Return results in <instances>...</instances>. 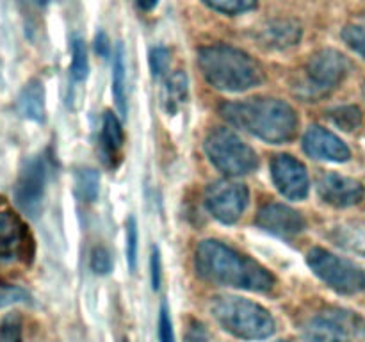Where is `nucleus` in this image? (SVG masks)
<instances>
[{
	"label": "nucleus",
	"instance_id": "obj_1",
	"mask_svg": "<svg viewBox=\"0 0 365 342\" xmlns=\"http://www.w3.org/2000/svg\"><path fill=\"white\" fill-rule=\"evenodd\" d=\"M195 266L200 278L223 287L267 292L274 285V276L266 267L220 241L200 242Z\"/></svg>",
	"mask_w": 365,
	"mask_h": 342
},
{
	"label": "nucleus",
	"instance_id": "obj_2",
	"mask_svg": "<svg viewBox=\"0 0 365 342\" xmlns=\"http://www.w3.org/2000/svg\"><path fill=\"white\" fill-rule=\"evenodd\" d=\"M220 113L230 125L271 145H284L298 134V114L284 100L250 98L228 102L221 105Z\"/></svg>",
	"mask_w": 365,
	"mask_h": 342
},
{
	"label": "nucleus",
	"instance_id": "obj_3",
	"mask_svg": "<svg viewBox=\"0 0 365 342\" xmlns=\"http://www.w3.org/2000/svg\"><path fill=\"white\" fill-rule=\"evenodd\" d=\"M203 77L220 91L241 93L262 84L264 71L252 57L230 45H210L198 50Z\"/></svg>",
	"mask_w": 365,
	"mask_h": 342
},
{
	"label": "nucleus",
	"instance_id": "obj_4",
	"mask_svg": "<svg viewBox=\"0 0 365 342\" xmlns=\"http://www.w3.org/2000/svg\"><path fill=\"white\" fill-rule=\"evenodd\" d=\"M212 317L223 330L242 341H264L274 333L273 316L259 303L237 296H217L210 301Z\"/></svg>",
	"mask_w": 365,
	"mask_h": 342
},
{
	"label": "nucleus",
	"instance_id": "obj_5",
	"mask_svg": "<svg viewBox=\"0 0 365 342\" xmlns=\"http://www.w3.org/2000/svg\"><path fill=\"white\" fill-rule=\"evenodd\" d=\"M205 153L227 177H241L259 166L255 150L228 128H216L207 135Z\"/></svg>",
	"mask_w": 365,
	"mask_h": 342
},
{
	"label": "nucleus",
	"instance_id": "obj_6",
	"mask_svg": "<svg viewBox=\"0 0 365 342\" xmlns=\"http://www.w3.org/2000/svg\"><path fill=\"white\" fill-rule=\"evenodd\" d=\"M307 264L317 278L342 294H355L365 289V271L349 260L323 248L310 249Z\"/></svg>",
	"mask_w": 365,
	"mask_h": 342
},
{
	"label": "nucleus",
	"instance_id": "obj_7",
	"mask_svg": "<svg viewBox=\"0 0 365 342\" xmlns=\"http://www.w3.org/2000/svg\"><path fill=\"white\" fill-rule=\"evenodd\" d=\"M34 256V239L18 214L0 212V266L29 264Z\"/></svg>",
	"mask_w": 365,
	"mask_h": 342
},
{
	"label": "nucleus",
	"instance_id": "obj_8",
	"mask_svg": "<svg viewBox=\"0 0 365 342\" xmlns=\"http://www.w3.org/2000/svg\"><path fill=\"white\" fill-rule=\"evenodd\" d=\"M250 203V192L245 184L232 180H217L205 191V205L209 212L223 224H234L241 219Z\"/></svg>",
	"mask_w": 365,
	"mask_h": 342
},
{
	"label": "nucleus",
	"instance_id": "obj_9",
	"mask_svg": "<svg viewBox=\"0 0 365 342\" xmlns=\"http://www.w3.org/2000/svg\"><path fill=\"white\" fill-rule=\"evenodd\" d=\"M349 71V61L334 48H323L314 53L307 63L309 95L317 98L330 89L337 88Z\"/></svg>",
	"mask_w": 365,
	"mask_h": 342
},
{
	"label": "nucleus",
	"instance_id": "obj_10",
	"mask_svg": "<svg viewBox=\"0 0 365 342\" xmlns=\"http://www.w3.org/2000/svg\"><path fill=\"white\" fill-rule=\"evenodd\" d=\"M359 323L355 314L328 310L303 324V337L307 342H351V335L362 330Z\"/></svg>",
	"mask_w": 365,
	"mask_h": 342
},
{
	"label": "nucleus",
	"instance_id": "obj_11",
	"mask_svg": "<svg viewBox=\"0 0 365 342\" xmlns=\"http://www.w3.org/2000/svg\"><path fill=\"white\" fill-rule=\"evenodd\" d=\"M46 187V164L43 157H32L21 167L13 196L18 209L27 216H38Z\"/></svg>",
	"mask_w": 365,
	"mask_h": 342
},
{
	"label": "nucleus",
	"instance_id": "obj_12",
	"mask_svg": "<svg viewBox=\"0 0 365 342\" xmlns=\"http://www.w3.org/2000/svg\"><path fill=\"white\" fill-rule=\"evenodd\" d=\"M271 178L280 195L289 200L307 198L310 189L307 167L291 155H277L271 160Z\"/></svg>",
	"mask_w": 365,
	"mask_h": 342
},
{
	"label": "nucleus",
	"instance_id": "obj_13",
	"mask_svg": "<svg viewBox=\"0 0 365 342\" xmlns=\"http://www.w3.org/2000/svg\"><path fill=\"white\" fill-rule=\"evenodd\" d=\"M257 227L277 237H294L305 230V217L284 203H267L255 217Z\"/></svg>",
	"mask_w": 365,
	"mask_h": 342
},
{
	"label": "nucleus",
	"instance_id": "obj_14",
	"mask_svg": "<svg viewBox=\"0 0 365 342\" xmlns=\"http://www.w3.org/2000/svg\"><path fill=\"white\" fill-rule=\"evenodd\" d=\"M303 150L309 157L330 162H346L351 157L348 145L328 128L314 125L303 135Z\"/></svg>",
	"mask_w": 365,
	"mask_h": 342
},
{
	"label": "nucleus",
	"instance_id": "obj_15",
	"mask_svg": "<svg viewBox=\"0 0 365 342\" xmlns=\"http://www.w3.org/2000/svg\"><path fill=\"white\" fill-rule=\"evenodd\" d=\"M317 192L324 203L339 209L356 205L365 196L364 185L359 180L337 173L323 175L317 182Z\"/></svg>",
	"mask_w": 365,
	"mask_h": 342
},
{
	"label": "nucleus",
	"instance_id": "obj_16",
	"mask_svg": "<svg viewBox=\"0 0 365 342\" xmlns=\"http://www.w3.org/2000/svg\"><path fill=\"white\" fill-rule=\"evenodd\" d=\"M125 134L121 121L110 110L103 114L102 130H100V155L107 167H116L121 162V153H123Z\"/></svg>",
	"mask_w": 365,
	"mask_h": 342
},
{
	"label": "nucleus",
	"instance_id": "obj_17",
	"mask_svg": "<svg viewBox=\"0 0 365 342\" xmlns=\"http://www.w3.org/2000/svg\"><path fill=\"white\" fill-rule=\"evenodd\" d=\"M257 39L267 50H287L302 39V27L291 20H274L257 32Z\"/></svg>",
	"mask_w": 365,
	"mask_h": 342
},
{
	"label": "nucleus",
	"instance_id": "obj_18",
	"mask_svg": "<svg viewBox=\"0 0 365 342\" xmlns=\"http://www.w3.org/2000/svg\"><path fill=\"white\" fill-rule=\"evenodd\" d=\"M18 113L25 118V120L36 121L41 123L45 120V86L38 78H32L18 95Z\"/></svg>",
	"mask_w": 365,
	"mask_h": 342
},
{
	"label": "nucleus",
	"instance_id": "obj_19",
	"mask_svg": "<svg viewBox=\"0 0 365 342\" xmlns=\"http://www.w3.org/2000/svg\"><path fill=\"white\" fill-rule=\"evenodd\" d=\"M113 95L121 116H127V66L121 43H118L113 56Z\"/></svg>",
	"mask_w": 365,
	"mask_h": 342
},
{
	"label": "nucleus",
	"instance_id": "obj_20",
	"mask_svg": "<svg viewBox=\"0 0 365 342\" xmlns=\"http://www.w3.org/2000/svg\"><path fill=\"white\" fill-rule=\"evenodd\" d=\"M189 95L187 75L184 71H177L166 81L163 89V107L168 114H175L185 103Z\"/></svg>",
	"mask_w": 365,
	"mask_h": 342
},
{
	"label": "nucleus",
	"instance_id": "obj_21",
	"mask_svg": "<svg viewBox=\"0 0 365 342\" xmlns=\"http://www.w3.org/2000/svg\"><path fill=\"white\" fill-rule=\"evenodd\" d=\"M331 239L346 252L365 256V230L355 224H341L331 232Z\"/></svg>",
	"mask_w": 365,
	"mask_h": 342
},
{
	"label": "nucleus",
	"instance_id": "obj_22",
	"mask_svg": "<svg viewBox=\"0 0 365 342\" xmlns=\"http://www.w3.org/2000/svg\"><path fill=\"white\" fill-rule=\"evenodd\" d=\"M75 185H77V192L84 202L93 203L98 198L100 192V175L98 171L93 167H84V170L77 171V178H75Z\"/></svg>",
	"mask_w": 365,
	"mask_h": 342
},
{
	"label": "nucleus",
	"instance_id": "obj_23",
	"mask_svg": "<svg viewBox=\"0 0 365 342\" xmlns=\"http://www.w3.org/2000/svg\"><path fill=\"white\" fill-rule=\"evenodd\" d=\"M328 118H330L331 123H334L335 127L341 128V130L351 132L355 130V128H359L360 123H362V110L356 105H342L330 110V113H328Z\"/></svg>",
	"mask_w": 365,
	"mask_h": 342
},
{
	"label": "nucleus",
	"instance_id": "obj_24",
	"mask_svg": "<svg viewBox=\"0 0 365 342\" xmlns=\"http://www.w3.org/2000/svg\"><path fill=\"white\" fill-rule=\"evenodd\" d=\"M70 73L73 81L82 82L86 81L89 73V61H88V50H86L84 41L81 38H73L71 41V66Z\"/></svg>",
	"mask_w": 365,
	"mask_h": 342
},
{
	"label": "nucleus",
	"instance_id": "obj_25",
	"mask_svg": "<svg viewBox=\"0 0 365 342\" xmlns=\"http://www.w3.org/2000/svg\"><path fill=\"white\" fill-rule=\"evenodd\" d=\"M202 2L207 4L210 9L228 16H237L257 7V0H202Z\"/></svg>",
	"mask_w": 365,
	"mask_h": 342
},
{
	"label": "nucleus",
	"instance_id": "obj_26",
	"mask_svg": "<svg viewBox=\"0 0 365 342\" xmlns=\"http://www.w3.org/2000/svg\"><path fill=\"white\" fill-rule=\"evenodd\" d=\"M0 342H24V326L18 314H9L0 323Z\"/></svg>",
	"mask_w": 365,
	"mask_h": 342
},
{
	"label": "nucleus",
	"instance_id": "obj_27",
	"mask_svg": "<svg viewBox=\"0 0 365 342\" xmlns=\"http://www.w3.org/2000/svg\"><path fill=\"white\" fill-rule=\"evenodd\" d=\"M342 39L351 50L365 59V27L362 25H348L342 28Z\"/></svg>",
	"mask_w": 365,
	"mask_h": 342
},
{
	"label": "nucleus",
	"instance_id": "obj_28",
	"mask_svg": "<svg viewBox=\"0 0 365 342\" xmlns=\"http://www.w3.org/2000/svg\"><path fill=\"white\" fill-rule=\"evenodd\" d=\"M170 50L164 48V46H155L150 52V70L155 78H160L166 75V71L170 70Z\"/></svg>",
	"mask_w": 365,
	"mask_h": 342
},
{
	"label": "nucleus",
	"instance_id": "obj_29",
	"mask_svg": "<svg viewBox=\"0 0 365 342\" xmlns=\"http://www.w3.org/2000/svg\"><path fill=\"white\" fill-rule=\"evenodd\" d=\"M125 235H127V262L130 271L135 269V259H138V223L134 217H128L125 223Z\"/></svg>",
	"mask_w": 365,
	"mask_h": 342
},
{
	"label": "nucleus",
	"instance_id": "obj_30",
	"mask_svg": "<svg viewBox=\"0 0 365 342\" xmlns=\"http://www.w3.org/2000/svg\"><path fill=\"white\" fill-rule=\"evenodd\" d=\"M91 269L96 274H109L113 271V256L106 246H98L91 253Z\"/></svg>",
	"mask_w": 365,
	"mask_h": 342
},
{
	"label": "nucleus",
	"instance_id": "obj_31",
	"mask_svg": "<svg viewBox=\"0 0 365 342\" xmlns=\"http://www.w3.org/2000/svg\"><path fill=\"white\" fill-rule=\"evenodd\" d=\"M29 294L20 287L14 285H0V309L14 305V303L27 301Z\"/></svg>",
	"mask_w": 365,
	"mask_h": 342
},
{
	"label": "nucleus",
	"instance_id": "obj_32",
	"mask_svg": "<svg viewBox=\"0 0 365 342\" xmlns=\"http://www.w3.org/2000/svg\"><path fill=\"white\" fill-rule=\"evenodd\" d=\"M159 342H175L173 323H171L170 310H168L166 303L160 305L159 312Z\"/></svg>",
	"mask_w": 365,
	"mask_h": 342
},
{
	"label": "nucleus",
	"instance_id": "obj_33",
	"mask_svg": "<svg viewBox=\"0 0 365 342\" xmlns=\"http://www.w3.org/2000/svg\"><path fill=\"white\" fill-rule=\"evenodd\" d=\"M150 274H152V289L159 291L163 281V264H160V252L157 246L152 248V259H150Z\"/></svg>",
	"mask_w": 365,
	"mask_h": 342
},
{
	"label": "nucleus",
	"instance_id": "obj_34",
	"mask_svg": "<svg viewBox=\"0 0 365 342\" xmlns=\"http://www.w3.org/2000/svg\"><path fill=\"white\" fill-rule=\"evenodd\" d=\"M185 342H210L209 331L200 321H191L185 333Z\"/></svg>",
	"mask_w": 365,
	"mask_h": 342
},
{
	"label": "nucleus",
	"instance_id": "obj_35",
	"mask_svg": "<svg viewBox=\"0 0 365 342\" xmlns=\"http://www.w3.org/2000/svg\"><path fill=\"white\" fill-rule=\"evenodd\" d=\"M95 52L98 53L100 57L107 59L110 56V41L107 38V34L103 31H98L95 36Z\"/></svg>",
	"mask_w": 365,
	"mask_h": 342
},
{
	"label": "nucleus",
	"instance_id": "obj_36",
	"mask_svg": "<svg viewBox=\"0 0 365 342\" xmlns=\"http://www.w3.org/2000/svg\"><path fill=\"white\" fill-rule=\"evenodd\" d=\"M157 2H159V0H138V6L141 7L143 11H152L153 7L157 6Z\"/></svg>",
	"mask_w": 365,
	"mask_h": 342
},
{
	"label": "nucleus",
	"instance_id": "obj_37",
	"mask_svg": "<svg viewBox=\"0 0 365 342\" xmlns=\"http://www.w3.org/2000/svg\"><path fill=\"white\" fill-rule=\"evenodd\" d=\"M364 98H365V84H364Z\"/></svg>",
	"mask_w": 365,
	"mask_h": 342
},
{
	"label": "nucleus",
	"instance_id": "obj_38",
	"mask_svg": "<svg viewBox=\"0 0 365 342\" xmlns=\"http://www.w3.org/2000/svg\"><path fill=\"white\" fill-rule=\"evenodd\" d=\"M125 342H127V341H125Z\"/></svg>",
	"mask_w": 365,
	"mask_h": 342
}]
</instances>
